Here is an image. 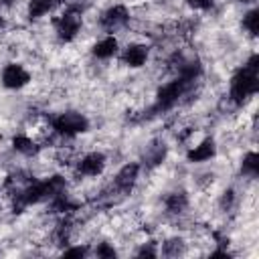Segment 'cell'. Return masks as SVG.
Listing matches in <instances>:
<instances>
[{
    "instance_id": "cell-1",
    "label": "cell",
    "mask_w": 259,
    "mask_h": 259,
    "mask_svg": "<svg viewBox=\"0 0 259 259\" xmlns=\"http://www.w3.org/2000/svg\"><path fill=\"white\" fill-rule=\"evenodd\" d=\"M61 190H67V178L63 174H51L42 180L32 178L28 184H24L22 188L8 194L10 204H12V212H22L32 204L47 202L49 198H53Z\"/></svg>"
},
{
    "instance_id": "cell-2",
    "label": "cell",
    "mask_w": 259,
    "mask_h": 259,
    "mask_svg": "<svg viewBox=\"0 0 259 259\" xmlns=\"http://www.w3.org/2000/svg\"><path fill=\"white\" fill-rule=\"evenodd\" d=\"M259 91V57L251 53L247 61L235 69L229 81V101L235 107H243Z\"/></svg>"
},
{
    "instance_id": "cell-3",
    "label": "cell",
    "mask_w": 259,
    "mask_h": 259,
    "mask_svg": "<svg viewBox=\"0 0 259 259\" xmlns=\"http://www.w3.org/2000/svg\"><path fill=\"white\" fill-rule=\"evenodd\" d=\"M196 83L198 81L188 79L184 75H174L170 81H166L164 85L158 87V91L154 95V103L148 107L144 117L148 119V117H156V115H162V113L176 109L184 101V97L194 89Z\"/></svg>"
},
{
    "instance_id": "cell-4",
    "label": "cell",
    "mask_w": 259,
    "mask_h": 259,
    "mask_svg": "<svg viewBox=\"0 0 259 259\" xmlns=\"http://www.w3.org/2000/svg\"><path fill=\"white\" fill-rule=\"evenodd\" d=\"M83 28V6L69 0L65 8L53 18V30L59 42L69 45L73 42Z\"/></svg>"
},
{
    "instance_id": "cell-5",
    "label": "cell",
    "mask_w": 259,
    "mask_h": 259,
    "mask_svg": "<svg viewBox=\"0 0 259 259\" xmlns=\"http://www.w3.org/2000/svg\"><path fill=\"white\" fill-rule=\"evenodd\" d=\"M49 127L57 138L75 140V138H79V136L89 132L91 121H89V117L85 113H81L77 109H65V111L55 113L49 119Z\"/></svg>"
},
{
    "instance_id": "cell-6",
    "label": "cell",
    "mask_w": 259,
    "mask_h": 259,
    "mask_svg": "<svg viewBox=\"0 0 259 259\" xmlns=\"http://www.w3.org/2000/svg\"><path fill=\"white\" fill-rule=\"evenodd\" d=\"M140 174H142V164L140 162H125L113 176V180L109 182L107 186V194L113 198H123V196H130L140 180Z\"/></svg>"
},
{
    "instance_id": "cell-7",
    "label": "cell",
    "mask_w": 259,
    "mask_h": 259,
    "mask_svg": "<svg viewBox=\"0 0 259 259\" xmlns=\"http://www.w3.org/2000/svg\"><path fill=\"white\" fill-rule=\"evenodd\" d=\"M132 20V10L121 4V2H115V4H109L107 8L101 10L99 18H97V26L105 32V34H115L119 30H123Z\"/></svg>"
},
{
    "instance_id": "cell-8",
    "label": "cell",
    "mask_w": 259,
    "mask_h": 259,
    "mask_svg": "<svg viewBox=\"0 0 259 259\" xmlns=\"http://www.w3.org/2000/svg\"><path fill=\"white\" fill-rule=\"evenodd\" d=\"M30 81H32V73L22 63L10 61L0 71V85L8 91H20L26 85H30Z\"/></svg>"
},
{
    "instance_id": "cell-9",
    "label": "cell",
    "mask_w": 259,
    "mask_h": 259,
    "mask_svg": "<svg viewBox=\"0 0 259 259\" xmlns=\"http://www.w3.org/2000/svg\"><path fill=\"white\" fill-rule=\"evenodd\" d=\"M107 168V156L101 150H89L75 162V174L81 178H97Z\"/></svg>"
},
{
    "instance_id": "cell-10",
    "label": "cell",
    "mask_w": 259,
    "mask_h": 259,
    "mask_svg": "<svg viewBox=\"0 0 259 259\" xmlns=\"http://www.w3.org/2000/svg\"><path fill=\"white\" fill-rule=\"evenodd\" d=\"M168 154H170V146L166 144V140L154 138L146 144V148L142 150V158L138 162L142 164V170H156L166 162Z\"/></svg>"
},
{
    "instance_id": "cell-11",
    "label": "cell",
    "mask_w": 259,
    "mask_h": 259,
    "mask_svg": "<svg viewBox=\"0 0 259 259\" xmlns=\"http://www.w3.org/2000/svg\"><path fill=\"white\" fill-rule=\"evenodd\" d=\"M150 53H152V47L148 42H127L123 49H119V63L127 69H142L146 67V63L150 61Z\"/></svg>"
},
{
    "instance_id": "cell-12",
    "label": "cell",
    "mask_w": 259,
    "mask_h": 259,
    "mask_svg": "<svg viewBox=\"0 0 259 259\" xmlns=\"http://www.w3.org/2000/svg\"><path fill=\"white\" fill-rule=\"evenodd\" d=\"M217 152H219V146H217L214 138L206 136L198 144H194L186 150V162L188 164H206L217 158Z\"/></svg>"
},
{
    "instance_id": "cell-13",
    "label": "cell",
    "mask_w": 259,
    "mask_h": 259,
    "mask_svg": "<svg viewBox=\"0 0 259 259\" xmlns=\"http://www.w3.org/2000/svg\"><path fill=\"white\" fill-rule=\"evenodd\" d=\"M119 38L115 34H103L101 38H97L93 45H91V57L97 59V61H109V59H115L119 55Z\"/></svg>"
},
{
    "instance_id": "cell-14",
    "label": "cell",
    "mask_w": 259,
    "mask_h": 259,
    "mask_svg": "<svg viewBox=\"0 0 259 259\" xmlns=\"http://www.w3.org/2000/svg\"><path fill=\"white\" fill-rule=\"evenodd\" d=\"M164 212L170 217H182L190 206V196L186 190H170L162 198Z\"/></svg>"
},
{
    "instance_id": "cell-15",
    "label": "cell",
    "mask_w": 259,
    "mask_h": 259,
    "mask_svg": "<svg viewBox=\"0 0 259 259\" xmlns=\"http://www.w3.org/2000/svg\"><path fill=\"white\" fill-rule=\"evenodd\" d=\"M69 0H28L26 2V18L30 22H36L49 14H53L57 8L65 6Z\"/></svg>"
},
{
    "instance_id": "cell-16",
    "label": "cell",
    "mask_w": 259,
    "mask_h": 259,
    "mask_svg": "<svg viewBox=\"0 0 259 259\" xmlns=\"http://www.w3.org/2000/svg\"><path fill=\"white\" fill-rule=\"evenodd\" d=\"M47 206H49V210L53 212V214H73V212H77L79 208H81V204L69 194V190H61L59 194H55L53 198H49L47 200Z\"/></svg>"
},
{
    "instance_id": "cell-17",
    "label": "cell",
    "mask_w": 259,
    "mask_h": 259,
    "mask_svg": "<svg viewBox=\"0 0 259 259\" xmlns=\"http://www.w3.org/2000/svg\"><path fill=\"white\" fill-rule=\"evenodd\" d=\"M10 146H12V150H14L16 154H20V156H24V158H32V156H36V154L40 152L38 142H36L30 134H26V132L14 134L12 140H10Z\"/></svg>"
},
{
    "instance_id": "cell-18",
    "label": "cell",
    "mask_w": 259,
    "mask_h": 259,
    "mask_svg": "<svg viewBox=\"0 0 259 259\" xmlns=\"http://www.w3.org/2000/svg\"><path fill=\"white\" fill-rule=\"evenodd\" d=\"M71 237H73V219L71 214H63L55 229H53V239H55V245L59 247H67L71 243Z\"/></svg>"
},
{
    "instance_id": "cell-19",
    "label": "cell",
    "mask_w": 259,
    "mask_h": 259,
    "mask_svg": "<svg viewBox=\"0 0 259 259\" xmlns=\"http://www.w3.org/2000/svg\"><path fill=\"white\" fill-rule=\"evenodd\" d=\"M188 245L182 237H168L164 243H160V255L162 257H182L186 255Z\"/></svg>"
},
{
    "instance_id": "cell-20",
    "label": "cell",
    "mask_w": 259,
    "mask_h": 259,
    "mask_svg": "<svg viewBox=\"0 0 259 259\" xmlns=\"http://www.w3.org/2000/svg\"><path fill=\"white\" fill-rule=\"evenodd\" d=\"M239 172L241 176L249 178V180H255L257 178V172H259V156L255 150H249L243 154L241 158V164H239Z\"/></svg>"
},
{
    "instance_id": "cell-21",
    "label": "cell",
    "mask_w": 259,
    "mask_h": 259,
    "mask_svg": "<svg viewBox=\"0 0 259 259\" xmlns=\"http://www.w3.org/2000/svg\"><path fill=\"white\" fill-rule=\"evenodd\" d=\"M241 28H243V32H245L247 36L257 38V34H259V10H257L255 4L243 14V18H241Z\"/></svg>"
},
{
    "instance_id": "cell-22",
    "label": "cell",
    "mask_w": 259,
    "mask_h": 259,
    "mask_svg": "<svg viewBox=\"0 0 259 259\" xmlns=\"http://www.w3.org/2000/svg\"><path fill=\"white\" fill-rule=\"evenodd\" d=\"M91 255L93 257H99V259H113V257H117V249L113 247V243L101 241L95 247H91Z\"/></svg>"
},
{
    "instance_id": "cell-23",
    "label": "cell",
    "mask_w": 259,
    "mask_h": 259,
    "mask_svg": "<svg viewBox=\"0 0 259 259\" xmlns=\"http://www.w3.org/2000/svg\"><path fill=\"white\" fill-rule=\"evenodd\" d=\"M235 204H237V190L235 188H225L221 198H219V208L223 212H229V210L235 208Z\"/></svg>"
},
{
    "instance_id": "cell-24",
    "label": "cell",
    "mask_w": 259,
    "mask_h": 259,
    "mask_svg": "<svg viewBox=\"0 0 259 259\" xmlns=\"http://www.w3.org/2000/svg\"><path fill=\"white\" fill-rule=\"evenodd\" d=\"M61 255L63 257H89L91 255V247L89 245H81V243H77V245H67V247H63L61 249Z\"/></svg>"
},
{
    "instance_id": "cell-25",
    "label": "cell",
    "mask_w": 259,
    "mask_h": 259,
    "mask_svg": "<svg viewBox=\"0 0 259 259\" xmlns=\"http://www.w3.org/2000/svg\"><path fill=\"white\" fill-rule=\"evenodd\" d=\"M136 257H160V245L156 241H144L136 249Z\"/></svg>"
},
{
    "instance_id": "cell-26",
    "label": "cell",
    "mask_w": 259,
    "mask_h": 259,
    "mask_svg": "<svg viewBox=\"0 0 259 259\" xmlns=\"http://www.w3.org/2000/svg\"><path fill=\"white\" fill-rule=\"evenodd\" d=\"M192 10H196V12H208V10H212L214 8V4H217V0H184Z\"/></svg>"
},
{
    "instance_id": "cell-27",
    "label": "cell",
    "mask_w": 259,
    "mask_h": 259,
    "mask_svg": "<svg viewBox=\"0 0 259 259\" xmlns=\"http://www.w3.org/2000/svg\"><path fill=\"white\" fill-rule=\"evenodd\" d=\"M16 0H0V8H10Z\"/></svg>"
},
{
    "instance_id": "cell-28",
    "label": "cell",
    "mask_w": 259,
    "mask_h": 259,
    "mask_svg": "<svg viewBox=\"0 0 259 259\" xmlns=\"http://www.w3.org/2000/svg\"><path fill=\"white\" fill-rule=\"evenodd\" d=\"M235 2H239V4H245V6H253V4H255V0H235Z\"/></svg>"
},
{
    "instance_id": "cell-29",
    "label": "cell",
    "mask_w": 259,
    "mask_h": 259,
    "mask_svg": "<svg viewBox=\"0 0 259 259\" xmlns=\"http://www.w3.org/2000/svg\"><path fill=\"white\" fill-rule=\"evenodd\" d=\"M6 26V18H4V14H2V10H0V30Z\"/></svg>"
}]
</instances>
